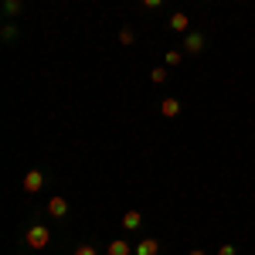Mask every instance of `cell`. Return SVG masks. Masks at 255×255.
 <instances>
[{"label": "cell", "mask_w": 255, "mask_h": 255, "mask_svg": "<svg viewBox=\"0 0 255 255\" xmlns=\"http://www.w3.org/2000/svg\"><path fill=\"white\" fill-rule=\"evenodd\" d=\"M24 242H27L31 249H48V242H51L48 225H31V228H27V235H24Z\"/></svg>", "instance_id": "1"}, {"label": "cell", "mask_w": 255, "mask_h": 255, "mask_svg": "<svg viewBox=\"0 0 255 255\" xmlns=\"http://www.w3.org/2000/svg\"><path fill=\"white\" fill-rule=\"evenodd\" d=\"M20 187H24L27 194H38L41 187H44V174H41V170H27V174H24V184H20Z\"/></svg>", "instance_id": "2"}, {"label": "cell", "mask_w": 255, "mask_h": 255, "mask_svg": "<svg viewBox=\"0 0 255 255\" xmlns=\"http://www.w3.org/2000/svg\"><path fill=\"white\" fill-rule=\"evenodd\" d=\"M184 51H187V55H201V51H204V34H187V38H184Z\"/></svg>", "instance_id": "3"}, {"label": "cell", "mask_w": 255, "mask_h": 255, "mask_svg": "<svg viewBox=\"0 0 255 255\" xmlns=\"http://www.w3.org/2000/svg\"><path fill=\"white\" fill-rule=\"evenodd\" d=\"M48 215L51 218H65L68 215V201H65V197H51V201H48Z\"/></svg>", "instance_id": "4"}, {"label": "cell", "mask_w": 255, "mask_h": 255, "mask_svg": "<svg viewBox=\"0 0 255 255\" xmlns=\"http://www.w3.org/2000/svg\"><path fill=\"white\" fill-rule=\"evenodd\" d=\"M157 252H160V242H157V238H143V242L136 245V255H157Z\"/></svg>", "instance_id": "5"}, {"label": "cell", "mask_w": 255, "mask_h": 255, "mask_svg": "<svg viewBox=\"0 0 255 255\" xmlns=\"http://www.w3.org/2000/svg\"><path fill=\"white\" fill-rule=\"evenodd\" d=\"M160 113L167 119H174L177 113H180V99H163V102H160Z\"/></svg>", "instance_id": "6"}, {"label": "cell", "mask_w": 255, "mask_h": 255, "mask_svg": "<svg viewBox=\"0 0 255 255\" xmlns=\"http://www.w3.org/2000/svg\"><path fill=\"white\" fill-rule=\"evenodd\" d=\"M187 27H191V17H187V14H174V17H170V31H177V34H184Z\"/></svg>", "instance_id": "7"}, {"label": "cell", "mask_w": 255, "mask_h": 255, "mask_svg": "<svg viewBox=\"0 0 255 255\" xmlns=\"http://www.w3.org/2000/svg\"><path fill=\"white\" fill-rule=\"evenodd\" d=\"M139 225H143V215H139V211H126V215H123V228H126V232H133Z\"/></svg>", "instance_id": "8"}, {"label": "cell", "mask_w": 255, "mask_h": 255, "mask_svg": "<svg viewBox=\"0 0 255 255\" xmlns=\"http://www.w3.org/2000/svg\"><path fill=\"white\" fill-rule=\"evenodd\" d=\"M106 255H129V242H126V238H116V242H109Z\"/></svg>", "instance_id": "9"}, {"label": "cell", "mask_w": 255, "mask_h": 255, "mask_svg": "<svg viewBox=\"0 0 255 255\" xmlns=\"http://www.w3.org/2000/svg\"><path fill=\"white\" fill-rule=\"evenodd\" d=\"M150 82H153V85H163V82H167V68H153V72H150Z\"/></svg>", "instance_id": "10"}, {"label": "cell", "mask_w": 255, "mask_h": 255, "mask_svg": "<svg viewBox=\"0 0 255 255\" xmlns=\"http://www.w3.org/2000/svg\"><path fill=\"white\" fill-rule=\"evenodd\" d=\"M75 255H99V249H96V245H89V242H82L79 249H75Z\"/></svg>", "instance_id": "11"}, {"label": "cell", "mask_w": 255, "mask_h": 255, "mask_svg": "<svg viewBox=\"0 0 255 255\" xmlns=\"http://www.w3.org/2000/svg\"><path fill=\"white\" fill-rule=\"evenodd\" d=\"M119 41H123V44H133V41H136L133 27H123V31H119Z\"/></svg>", "instance_id": "12"}, {"label": "cell", "mask_w": 255, "mask_h": 255, "mask_svg": "<svg viewBox=\"0 0 255 255\" xmlns=\"http://www.w3.org/2000/svg\"><path fill=\"white\" fill-rule=\"evenodd\" d=\"M180 61H184V55H180L177 48H170V51H167V65H180Z\"/></svg>", "instance_id": "13"}, {"label": "cell", "mask_w": 255, "mask_h": 255, "mask_svg": "<svg viewBox=\"0 0 255 255\" xmlns=\"http://www.w3.org/2000/svg\"><path fill=\"white\" fill-rule=\"evenodd\" d=\"M7 14H10V17L20 14V0H7Z\"/></svg>", "instance_id": "14"}, {"label": "cell", "mask_w": 255, "mask_h": 255, "mask_svg": "<svg viewBox=\"0 0 255 255\" xmlns=\"http://www.w3.org/2000/svg\"><path fill=\"white\" fill-rule=\"evenodd\" d=\"M218 255H238V252H235V245H221V249H218Z\"/></svg>", "instance_id": "15"}, {"label": "cell", "mask_w": 255, "mask_h": 255, "mask_svg": "<svg viewBox=\"0 0 255 255\" xmlns=\"http://www.w3.org/2000/svg\"><path fill=\"white\" fill-rule=\"evenodd\" d=\"M139 3H143V7H150V10H153V7H160V3H163V0H139Z\"/></svg>", "instance_id": "16"}, {"label": "cell", "mask_w": 255, "mask_h": 255, "mask_svg": "<svg viewBox=\"0 0 255 255\" xmlns=\"http://www.w3.org/2000/svg\"><path fill=\"white\" fill-rule=\"evenodd\" d=\"M191 255H204V252H201V249H194V252H191Z\"/></svg>", "instance_id": "17"}, {"label": "cell", "mask_w": 255, "mask_h": 255, "mask_svg": "<svg viewBox=\"0 0 255 255\" xmlns=\"http://www.w3.org/2000/svg\"><path fill=\"white\" fill-rule=\"evenodd\" d=\"M235 3H238V0H235Z\"/></svg>", "instance_id": "18"}]
</instances>
